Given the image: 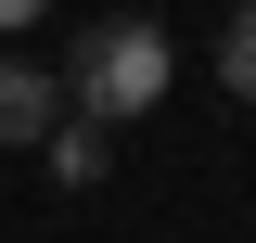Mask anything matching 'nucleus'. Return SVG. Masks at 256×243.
<instances>
[{"label":"nucleus","instance_id":"1","mask_svg":"<svg viewBox=\"0 0 256 243\" xmlns=\"http://www.w3.org/2000/svg\"><path fill=\"white\" fill-rule=\"evenodd\" d=\"M166 77H180V52H166L141 13L77 38V102H90V128H116V116H154V102H166Z\"/></svg>","mask_w":256,"mask_h":243},{"label":"nucleus","instance_id":"2","mask_svg":"<svg viewBox=\"0 0 256 243\" xmlns=\"http://www.w3.org/2000/svg\"><path fill=\"white\" fill-rule=\"evenodd\" d=\"M52 128H64V90L38 64H0V141H52Z\"/></svg>","mask_w":256,"mask_h":243},{"label":"nucleus","instance_id":"3","mask_svg":"<svg viewBox=\"0 0 256 243\" xmlns=\"http://www.w3.org/2000/svg\"><path fill=\"white\" fill-rule=\"evenodd\" d=\"M102 166H116V128H90V116H64V128H52V180H64V192H90Z\"/></svg>","mask_w":256,"mask_h":243},{"label":"nucleus","instance_id":"4","mask_svg":"<svg viewBox=\"0 0 256 243\" xmlns=\"http://www.w3.org/2000/svg\"><path fill=\"white\" fill-rule=\"evenodd\" d=\"M218 77H230V102H256V0L218 26Z\"/></svg>","mask_w":256,"mask_h":243}]
</instances>
